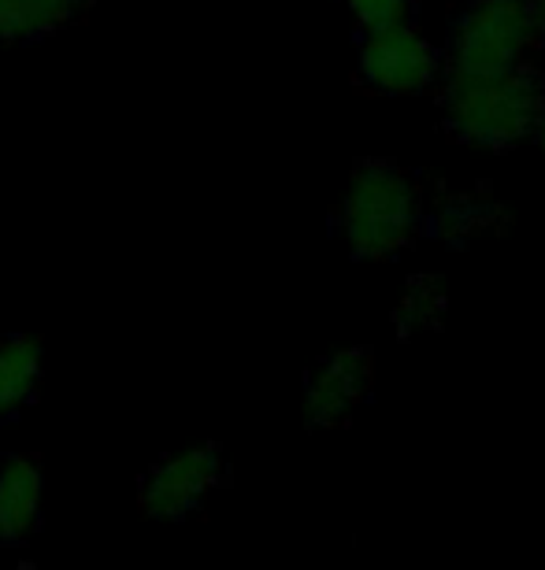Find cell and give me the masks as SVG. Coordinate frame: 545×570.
Returning a JSON list of instances; mask_svg holds the SVG:
<instances>
[{"instance_id": "obj_8", "label": "cell", "mask_w": 545, "mask_h": 570, "mask_svg": "<svg viewBox=\"0 0 545 570\" xmlns=\"http://www.w3.org/2000/svg\"><path fill=\"white\" fill-rule=\"evenodd\" d=\"M97 0H0V45L41 41L82 22Z\"/></svg>"}, {"instance_id": "obj_5", "label": "cell", "mask_w": 545, "mask_h": 570, "mask_svg": "<svg viewBox=\"0 0 545 570\" xmlns=\"http://www.w3.org/2000/svg\"><path fill=\"white\" fill-rule=\"evenodd\" d=\"M226 463L215 444H201V449H186L175 455L156 460L138 482V508L145 519L156 522H178L189 511L204 504L212 489L226 485Z\"/></svg>"}, {"instance_id": "obj_1", "label": "cell", "mask_w": 545, "mask_h": 570, "mask_svg": "<svg viewBox=\"0 0 545 570\" xmlns=\"http://www.w3.org/2000/svg\"><path fill=\"white\" fill-rule=\"evenodd\" d=\"M446 130L475 148H513L535 138L545 116V78L531 63L505 71H449L441 86Z\"/></svg>"}, {"instance_id": "obj_3", "label": "cell", "mask_w": 545, "mask_h": 570, "mask_svg": "<svg viewBox=\"0 0 545 570\" xmlns=\"http://www.w3.org/2000/svg\"><path fill=\"white\" fill-rule=\"evenodd\" d=\"M545 45L535 0H475L449 33V71H505Z\"/></svg>"}, {"instance_id": "obj_12", "label": "cell", "mask_w": 545, "mask_h": 570, "mask_svg": "<svg viewBox=\"0 0 545 570\" xmlns=\"http://www.w3.org/2000/svg\"><path fill=\"white\" fill-rule=\"evenodd\" d=\"M342 4L353 11L363 33L390 27V22H405L412 16V0H342Z\"/></svg>"}, {"instance_id": "obj_2", "label": "cell", "mask_w": 545, "mask_h": 570, "mask_svg": "<svg viewBox=\"0 0 545 570\" xmlns=\"http://www.w3.org/2000/svg\"><path fill=\"white\" fill-rule=\"evenodd\" d=\"M338 219L357 259H393L412 248L424 226V189L412 170L390 159H363L349 175Z\"/></svg>"}, {"instance_id": "obj_4", "label": "cell", "mask_w": 545, "mask_h": 570, "mask_svg": "<svg viewBox=\"0 0 545 570\" xmlns=\"http://www.w3.org/2000/svg\"><path fill=\"white\" fill-rule=\"evenodd\" d=\"M438 71H441L438 49L408 19L363 33L357 75L374 94H390V97L424 94L438 78Z\"/></svg>"}, {"instance_id": "obj_7", "label": "cell", "mask_w": 545, "mask_h": 570, "mask_svg": "<svg viewBox=\"0 0 545 570\" xmlns=\"http://www.w3.org/2000/svg\"><path fill=\"white\" fill-rule=\"evenodd\" d=\"M41 460L16 452L0 460V552L22 549L41 530Z\"/></svg>"}, {"instance_id": "obj_10", "label": "cell", "mask_w": 545, "mask_h": 570, "mask_svg": "<svg viewBox=\"0 0 545 570\" xmlns=\"http://www.w3.org/2000/svg\"><path fill=\"white\" fill-rule=\"evenodd\" d=\"M441 312H446V289L435 278H412L405 285L401 304H397V330L401 337H416L427 334L441 323Z\"/></svg>"}, {"instance_id": "obj_11", "label": "cell", "mask_w": 545, "mask_h": 570, "mask_svg": "<svg viewBox=\"0 0 545 570\" xmlns=\"http://www.w3.org/2000/svg\"><path fill=\"white\" fill-rule=\"evenodd\" d=\"M490 208L475 204L471 197H449L438 204V212L430 215V230H435L441 242H468L490 223Z\"/></svg>"}, {"instance_id": "obj_6", "label": "cell", "mask_w": 545, "mask_h": 570, "mask_svg": "<svg viewBox=\"0 0 545 570\" xmlns=\"http://www.w3.org/2000/svg\"><path fill=\"white\" fill-rule=\"evenodd\" d=\"M374 382L371 348H342L320 360L304 385V415L312 426H342L363 404Z\"/></svg>"}, {"instance_id": "obj_9", "label": "cell", "mask_w": 545, "mask_h": 570, "mask_svg": "<svg viewBox=\"0 0 545 570\" xmlns=\"http://www.w3.org/2000/svg\"><path fill=\"white\" fill-rule=\"evenodd\" d=\"M41 367V345L33 337L16 334L0 341V423L38 401Z\"/></svg>"}, {"instance_id": "obj_13", "label": "cell", "mask_w": 545, "mask_h": 570, "mask_svg": "<svg viewBox=\"0 0 545 570\" xmlns=\"http://www.w3.org/2000/svg\"><path fill=\"white\" fill-rule=\"evenodd\" d=\"M531 141H535V145H542V148H545V116L538 119V127H535V138H531Z\"/></svg>"}]
</instances>
